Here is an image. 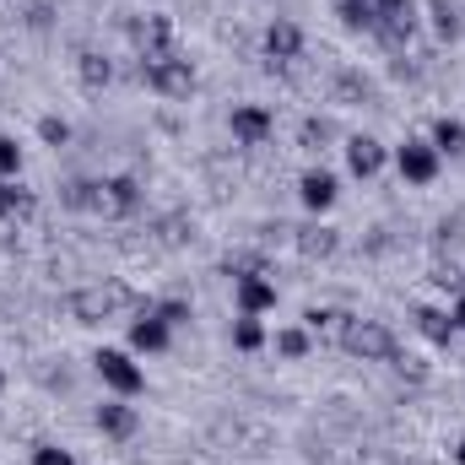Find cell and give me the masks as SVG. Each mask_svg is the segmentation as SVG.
Listing matches in <instances>:
<instances>
[{"label": "cell", "mask_w": 465, "mask_h": 465, "mask_svg": "<svg viewBox=\"0 0 465 465\" xmlns=\"http://www.w3.org/2000/svg\"><path fill=\"white\" fill-rule=\"evenodd\" d=\"M65 309H71L76 325H104V320H114L119 309H135V292L124 282H98V287H76L65 298Z\"/></svg>", "instance_id": "obj_1"}, {"label": "cell", "mask_w": 465, "mask_h": 465, "mask_svg": "<svg viewBox=\"0 0 465 465\" xmlns=\"http://www.w3.org/2000/svg\"><path fill=\"white\" fill-rule=\"evenodd\" d=\"M341 347L351 357H362V362H390L401 341H395V331L384 325V320H347V336H341Z\"/></svg>", "instance_id": "obj_2"}, {"label": "cell", "mask_w": 465, "mask_h": 465, "mask_svg": "<svg viewBox=\"0 0 465 465\" xmlns=\"http://www.w3.org/2000/svg\"><path fill=\"white\" fill-rule=\"evenodd\" d=\"M141 76L152 93L163 98H190L195 93V65L184 54H157V60H141Z\"/></svg>", "instance_id": "obj_3"}, {"label": "cell", "mask_w": 465, "mask_h": 465, "mask_svg": "<svg viewBox=\"0 0 465 465\" xmlns=\"http://www.w3.org/2000/svg\"><path fill=\"white\" fill-rule=\"evenodd\" d=\"M135 206H141V184L130 179V173H114V179H93V217H135Z\"/></svg>", "instance_id": "obj_4"}, {"label": "cell", "mask_w": 465, "mask_h": 465, "mask_svg": "<svg viewBox=\"0 0 465 465\" xmlns=\"http://www.w3.org/2000/svg\"><path fill=\"white\" fill-rule=\"evenodd\" d=\"M93 368H98V379L114 390L119 401H130V395H141V390H146V373H141V362H135L130 351H119V347H104L98 357H93Z\"/></svg>", "instance_id": "obj_5"}, {"label": "cell", "mask_w": 465, "mask_h": 465, "mask_svg": "<svg viewBox=\"0 0 465 465\" xmlns=\"http://www.w3.org/2000/svg\"><path fill=\"white\" fill-rule=\"evenodd\" d=\"M417 22H422V11H417V0H379V16H373V33L390 44V49H406L411 38H417Z\"/></svg>", "instance_id": "obj_6"}, {"label": "cell", "mask_w": 465, "mask_h": 465, "mask_svg": "<svg viewBox=\"0 0 465 465\" xmlns=\"http://www.w3.org/2000/svg\"><path fill=\"white\" fill-rule=\"evenodd\" d=\"M130 38H135L141 60L179 54V49H173V44H179V27H173V16H163V11H146V16H135V22H130Z\"/></svg>", "instance_id": "obj_7"}, {"label": "cell", "mask_w": 465, "mask_h": 465, "mask_svg": "<svg viewBox=\"0 0 465 465\" xmlns=\"http://www.w3.org/2000/svg\"><path fill=\"white\" fill-rule=\"evenodd\" d=\"M228 130L238 146H265L271 141V130H276V114L265 109V104H238L228 114Z\"/></svg>", "instance_id": "obj_8"}, {"label": "cell", "mask_w": 465, "mask_h": 465, "mask_svg": "<svg viewBox=\"0 0 465 465\" xmlns=\"http://www.w3.org/2000/svg\"><path fill=\"white\" fill-rule=\"evenodd\" d=\"M265 60H271V71L303 60V27H298L292 16H276V22L265 27Z\"/></svg>", "instance_id": "obj_9"}, {"label": "cell", "mask_w": 465, "mask_h": 465, "mask_svg": "<svg viewBox=\"0 0 465 465\" xmlns=\"http://www.w3.org/2000/svg\"><path fill=\"white\" fill-rule=\"evenodd\" d=\"M395 168H401L406 184H433V179H439V152H433V141H406V146L395 152Z\"/></svg>", "instance_id": "obj_10"}, {"label": "cell", "mask_w": 465, "mask_h": 465, "mask_svg": "<svg viewBox=\"0 0 465 465\" xmlns=\"http://www.w3.org/2000/svg\"><path fill=\"white\" fill-rule=\"evenodd\" d=\"M336 195H341V184H336V173L331 168H309L303 179H298V201L320 217V212H331L336 206Z\"/></svg>", "instance_id": "obj_11"}, {"label": "cell", "mask_w": 465, "mask_h": 465, "mask_svg": "<svg viewBox=\"0 0 465 465\" xmlns=\"http://www.w3.org/2000/svg\"><path fill=\"white\" fill-rule=\"evenodd\" d=\"M384 163H390L384 141H373V135H347V168L357 173V179H379Z\"/></svg>", "instance_id": "obj_12"}, {"label": "cell", "mask_w": 465, "mask_h": 465, "mask_svg": "<svg viewBox=\"0 0 465 465\" xmlns=\"http://www.w3.org/2000/svg\"><path fill=\"white\" fill-rule=\"evenodd\" d=\"M232 298H238V314H265V309H276V282L271 276H238L232 282Z\"/></svg>", "instance_id": "obj_13"}, {"label": "cell", "mask_w": 465, "mask_h": 465, "mask_svg": "<svg viewBox=\"0 0 465 465\" xmlns=\"http://www.w3.org/2000/svg\"><path fill=\"white\" fill-rule=\"evenodd\" d=\"M98 433H104V439H119V444L135 439V433H141V411H135L130 401H104V406H98Z\"/></svg>", "instance_id": "obj_14"}, {"label": "cell", "mask_w": 465, "mask_h": 465, "mask_svg": "<svg viewBox=\"0 0 465 465\" xmlns=\"http://www.w3.org/2000/svg\"><path fill=\"white\" fill-rule=\"evenodd\" d=\"M292 243H298L303 260H331L341 249V232L325 228V223H309V228H292Z\"/></svg>", "instance_id": "obj_15"}, {"label": "cell", "mask_w": 465, "mask_h": 465, "mask_svg": "<svg viewBox=\"0 0 465 465\" xmlns=\"http://www.w3.org/2000/svg\"><path fill=\"white\" fill-rule=\"evenodd\" d=\"M411 320H417V336H422V341H433V347H450V341L460 336V331H455V320H450V309H433V303H422Z\"/></svg>", "instance_id": "obj_16"}, {"label": "cell", "mask_w": 465, "mask_h": 465, "mask_svg": "<svg viewBox=\"0 0 465 465\" xmlns=\"http://www.w3.org/2000/svg\"><path fill=\"white\" fill-rule=\"evenodd\" d=\"M38 212V195L22 179H0V223H22Z\"/></svg>", "instance_id": "obj_17"}, {"label": "cell", "mask_w": 465, "mask_h": 465, "mask_svg": "<svg viewBox=\"0 0 465 465\" xmlns=\"http://www.w3.org/2000/svg\"><path fill=\"white\" fill-rule=\"evenodd\" d=\"M130 347H135V351H168V347H173V331L146 309V314L130 325Z\"/></svg>", "instance_id": "obj_18"}, {"label": "cell", "mask_w": 465, "mask_h": 465, "mask_svg": "<svg viewBox=\"0 0 465 465\" xmlns=\"http://www.w3.org/2000/svg\"><path fill=\"white\" fill-rule=\"evenodd\" d=\"M76 76H82V87H87V93H104V87L114 82V65H109V54L82 49V54H76Z\"/></svg>", "instance_id": "obj_19"}, {"label": "cell", "mask_w": 465, "mask_h": 465, "mask_svg": "<svg viewBox=\"0 0 465 465\" xmlns=\"http://www.w3.org/2000/svg\"><path fill=\"white\" fill-rule=\"evenodd\" d=\"M347 320L351 314H341V309H309V314H303V331L320 336V341H341V336H347Z\"/></svg>", "instance_id": "obj_20"}, {"label": "cell", "mask_w": 465, "mask_h": 465, "mask_svg": "<svg viewBox=\"0 0 465 465\" xmlns=\"http://www.w3.org/2000/svg\"><path fill=\"white\" fill-rule=\"evenodd\" d=\"M368 98H373V87H368V76H362V71H336V104L362 109Z\"/></svg>", "instance_id": "obj_21"}, {"label": "cell", "mask_w": 465, "mask_h": 465, "mask_svg": "<svg viewBox=\"0 0 465 465\" xmlns=\"http://www.w3.org/2000/svg\"><path fill=\"white\" fill-rule=\"evenodd\" d=\"M341 130H336V119H320V114H309L303 124H298V146H309V152H325L331 141H336Z\"/></svg>", "instance_id": "obj_22"}, {"label": "cell", "mask_w": 465, "mask_h": 465, "mask_svg": "<svg viewBox=\"0 0 465 465\" xmlns=\"http://www.w3.org/2000/svg\"><path fill=\"white\" fill-rule=\"evenodd\" d=\"M433 33H439L444 44H455V38L465 33V16H460L455 0H433Z\"/></svg>", "instance_id": "obj_23"}, {"label": "cell", "mask_w": 465, "mask_h": 465, "mask_svg": "<svg viewBox=\"0 0 465 465\" xmlns=\"http://www.w3.org/2000/svg\"><path fill=\"white\" fill-rule=\"evenodd\" d=\"M433 152H439V157H444V152L460 157L465 152V124L460 119H439V124H433Z\"/></svg>", "instance_id": "obj_24"}, {"label": "cell", "mask_w": 465, "mask_h": 465, "mask_svg": "<svg viewBox=\"0 0 465 465\" xmlns=\"http://www.w3.org/2000/svg\"><path fill=\"white\" fill-rule=\"evenodd\" d=\"M276 351H282L287 362H298V357H309V351H314V336H309L303 325H287V331H276Z\"/></svg>", "instance_id": "obj_25"}, {"label": "cell", "mask_w": 465, "mask_h": 465, "mask_svg": "<svg viewBox=\"0 0 465 465\" xmlns=\"http://www.w3.org/2000/svg\"><path fill=\"white\" fill-rule=\"evenodd\" d=\"M232 347L238 351H260L265 347V325H260L254 314H238V320H232Z\"/></svg>", "instance_id": "obj_26"}, {"label": "cell", "mask_w": 465, "mask_h": 465, "mask_svg": "<svg viewBox=\"0 0 465 465\" xmlns=\"http://www.w3.org/2000/svg\"><path fill=\"white\" fill-rule=\"evenodd\" d=\"M336 16H341L347 27H373V16H379V0H336Z\"/></svg>", "instance_id": "obj_27"}, {"label": "cell", "mask_w": 465, "mask_h": 465, "mask_svg": "<svg viewBox=\"0 0 465 465\" xmlns=\"http://www.w3.org/2000/svg\"><path fill=\"white\" fill-rule=\"evenodd\" d=\"M60 206L65 212H93V179H65L60 184Z\"/></svg>", "instance_id": "obj_28"}, {"label": "cell", "mask_w": 465, "mask_h": 465, "mask_svg": "<svg viewBox=\"0 0 465 465\" xmlns=\"http://www.w3.org/2000/svg\"><path fill=\"white\" fill-rule=\"evenodd\" d=\"M38 141H44V146H71V124L60 114H44L38 119Z\"/></svg>", "instance_id": "obj_29"}, {"label": "cell", "mask_w": 465, "mask_h": 465, "mask_svg": "<svg viewBox=\"0 0 465 465\" xmlns=\"http://www.w3.org/2000/svg\"><path fill=\"white\" fill-rule=\"evenodd\" d=\"M152 314H157V320H163L168 331H179V325H190V303H184V298H163V303H157Z\"/></svg>", "instance_id": "obj_30"}, {"label": "cell", "mask_w": 465, "mask_h": 465, "mask_svg": "<svg viewBox=\"0 0 465 465\" xmlns=\"http://www.w3.org/2000/svg\"><path fill=\"white\" fill-rule=\"evenodd\" d=\"M390 368H395L401 379H411V384H428V362H422V357H411V351H395V357H390Z\"/></svg>", "instance_id": "obj_31"}, {"label": "cell", "mask_w": 465, "mask_h": 465, "mask_svg": "<svg viewBox=\"0 0 465 465\" xmlns=\"http://www.w3.org/2000/svg\"><path fill=\"white\" fill-rule=\"evenodd\" d=\"M22 173V146L11 135H0V179H16Z\"/></svg>", "instance_id": "obj_32"}, {"label": "cell", "mask_w": 465, "mask_h": 465, "mask_svg": "<svg viewBox=\"0 0 465 465\" xmlns=\"http://www.w3.org/2000/svg\"><path fill=\"white\" fill-rule=\"evenodd\" d=\"M433 287H450V292H465V271L450 260V265H433V276H428Z\"/></svg>", "instance_id": "obj_33"}, {"label": "cell", "mask_w": 465, "mask_h": 465, "mask_svg": "<svg viewBox=\"0 0 465 465\" xmlns=\"http://www.w3.org/2000/svg\"><path fill=\"white\" fill-rule=\"evenodd\" d=\"M33 465H76V460H71V450H60V444H38V450H33Z\"/></svg>", "instance_id": "obj_34"}, {"label": "cell", "mask_w": 465, "mask_h": 465, "mask_svg": "<svg viewBox=\"0 0 465 465\" xmlns=\"http://www.w3.org/2000/svg\"><path fill=\"white\" fill-rule=\"evenodd\" d=\"M190 223H184V217H168V223H163V243H168V249H179V243H184V238H190Z\"/></svg>", "instance_id": "obj_35"}, {"label": "cell", "mask_w": 465, "mask_h": 465, "mask_svg": "<svg viewBox=\"0 0 465 465\" xmlns=\"http://www.w3.org/2000/svg\"><path fill=\"white\" fill-rule=\"evenodd\" d=\"M465 238V223H439V243H460Z\"/></svg>", "instance_id": "obj_36"}, {"label": "cell", "mask_w": 465, "mask_h": 465, "mask_svg": "<svg viewBox=\"0 0 465 465\" xmlns=\"http://www.w3.org/2000/svg\"><path fill=\"white\" fill-rule=\"evenodd\" d=\"M450 320H455V331H465V292H455V309H450Z\"/></svg>", "instance_id": "obj_37"}, {"label": "cell", "mask_w": 465, "mask_h": 465, "mask_svg": "<svg viewBox=\"0 0 465 465\" xmlns=\"http://www.w3.org/2000/svg\"><path fill=\"white\" fill-rule=\"evenodd\" d=\"M450 460H455V465H465V439L455 444V450H450Z\"/></svg>", "instance_id": "obj_38"}, {"label": "cell", "mask_w": 465, "mask_h": 465, "mask_svg": "<svg viewBox=\"0 0 465 465\" xmlns=\"http://www.w3.org/2000/svg\"><path fill=\"white\" fill-rule=\"evenodd\" d=\"M0 390H5V373H0Z\"/></svg>", "instance_id": "obj_39"}]
</instances>
